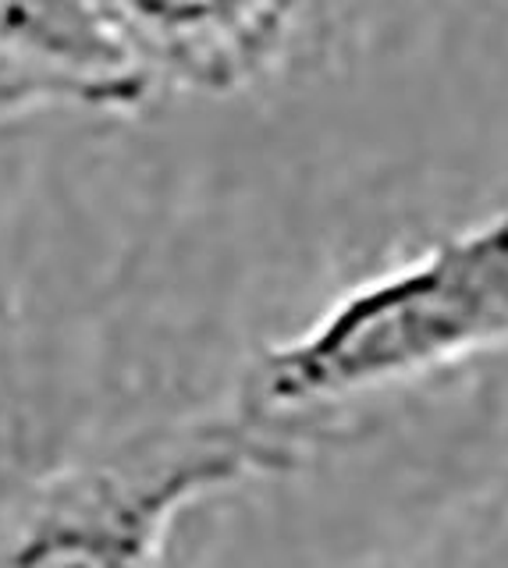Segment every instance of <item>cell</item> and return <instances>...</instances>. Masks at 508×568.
Listing matches in <instances>:
<instances>
[{
  "instance_id": "3957f363",
  "label": "cell",
  "mask_w": 508,
  "mask_h": 568,
  "mask_svg": "<svg viewBox=\"0 0 508 568\" xmlns=\"http://www.w3.org/2000/svg\"><path fill=\"white\" fill-rule=\"evenodd\" d=\"M153 93L235 97L282 64L303 0H85Z\"/></svg>"
},
{
  "instance_id": "6da1fadb",
  "label": "cell",
  "mask_w": 508,
  "mask_h": 568,
  "mask_svg": "<svg viewBox=\"0 0 508 568\" xmlns=\"http://www.w3.org/2000/svg\"><path fill=\"white\" fill-rule=\"evenodd\" d=\"M508 345V206L366 277L253 373L256 419L348 402Z\"/></svg>"
},
{
  "instance_id": "277c9868",
  "label": "cell",
  "mask_w": 508,
  "mask_h": 568,
  "mask_svg": "<svg viewBox=\"0 0 508 568\" xmlns=\"http://www.w3.org/2000/svg\"><path fill=\"white\" fill-rule=\"evenodd\" d=\"M150 97L85 0H0V124L40 111L132 114Z\"/></svg>"
},
{
  "instance_id": "7a4b0ae2",
  "label": "cell",
  "mask_w": 508,
  "mask_h": 568,
  "mask_svg": "<svg viewBox=\"0 0 508 568\" xmlns=\"http://www.w3.org/2000/svg\"><path fill=\"white\" fill-rule=\"evenodd\" d=\"M292 462L256 416L146 437L32 497L0 540V568H161L182 511Z\"/></svg>"
}]
</instances>
